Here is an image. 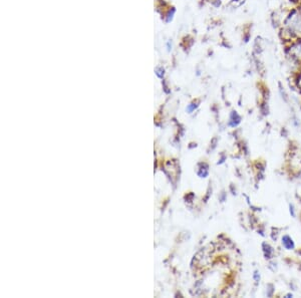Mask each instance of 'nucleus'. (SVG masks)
Wrapping results in <instances>:
<instances>
[{
  "label": "nucleus",
  "instance_id": "1",
  "mask_svg": "<svg viewBox=\"0 0 301 298\" xmlns=\"http://www.w3.org/2000/svg\"><path fill=\"white\" fill-rule=\"evenodd\" d=\"M286 54L292 60L301 63V38L286 44Z\"/></svg>",
  "mask_w": 301,
  "mask_h": 298
},
{
  "label": "nucleus",
  "instance_id": "2",
  "mask_svg": "<svg viewBox=\"0 0 301 298\" xmlns=\"http://www.w3.org/2000/svg\"><path fill=\"white\" fill-rule=\"evenodd\" d=\"M282 246L286 250H293L295 248V243L289 235H284L282 237Z\"/></svg>",
  "mask_w": 301,
  "mask_h": 298
},
{
  "label": "nucleus",
  "instance_id": "3",
  "mask_svg": "<svg viewBox=\"0 0 301 298\" xmlns=\"http://www.w3.org/2000/svg\"><path fill=\"white\" fill-rule=\"evenodd\" d=\"M262 250H263V253H264V256L266 259H271L273 257L274 250L268 243L264 242V243L262 244Z\"/></svg>",
  "mask_w": 301,
  "mask_h": 298
},
{
  "label": "nucleus",
  "instance_id": "4",
  "mask_svg": "<svg viewBox=\"0 0 301 298\" xmlns=\"http://www.w3.org/2000/svg\"><path fill=\"white\" fill-rule=\"evenodd\" d=\"M253 278H254V280L255 282H259L260 281V274H259V272L258 271H255L254 272V274H253Z\"/></svg>",
  "mask_w": 301,
  "mask_h": 298
},
{
  "label": "nucleus",
  "instance_id": "5",
  "mask_svg": "<svg viewBox=\"0 0 301 298\" xmlns=\"http://www.w3.org/2000/svg\"><path fill=\"white\" fill-rule=\"evenodd\" d=\"M289 211H290V214L292 217H295V210H294V206H293V205H290V206H289Z\"/></svg>",
  "mask_w": 301,
  "mask_h": 298
}]
</instances>
